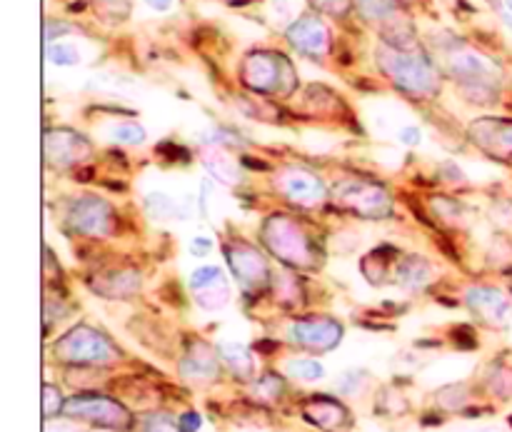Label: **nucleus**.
I'll return each mask as SVG.
<instances>
[{
  "label": "nucleus",
  "mask_w": 512,
  "mask_h": 432,
  "mask_svg": "<svg viewBox=\"0 0 512 432\" xmlns=\"http://www.w3.org/2000/svg\"><path fill=\"white\" fill-rule=\"evenodd\" d=\"M380 73L410 98H435L440 93V68L423 48H395L380 40L375 50Z\"/></svg>",
  "instance_id": "1"
},
{
  "label": "nucleus",
  "mask_w": 512,
  "mask_h": 432,
  "mask_svg": "<svg viewBox=\"0 0 512 432\" xmlns=\"http://www.w3.org/2000/svg\"><path fill=\"white\" fill-rule=\"evenodd\" d=\"M443 53L445 73L468 93L470 100H475V103H495L498 100L503 70L493 58L470 48V45L458 43V40L443 48Z\"/></svg>",
  "instance_id": "2"
},
{
  "label": "nucleus",
  "mask_w": 512,
  "mask_h": 432,
  "mask_svg": "<svg viewBox=\"0 0 512 432\" xmlns=\"http://www.w3.org/2000/svg\"><path fill=\"white\" fill-rule=\"evenodd\" d=\"M240 80L253 93L288 98L298 90V73L288 55L275 50H250L240 63Z\"/></svg>",
  "instance_id": "3"
},
{
  "label": "nucleus",
  "mask_w": 512,
  "mask_h": 432,
  "mask_svg": "<svg viewBox=\"0 0 512 432\" xmlns=\"http://www.w3.org/2000/svg\"><path fill=\"white\" fill-rule=\"evenodd\" d=\"M353 10L365 25L378 30L380 40L395 48H418V30L403 0H353Z\"/></svg>",
  "instance_id": "4"
},
{
  "label": "nucleus",
  "mask_w": 512,
  "mask_h": 432,
  "mask_svg": "<svg viewBox=\"0 0 512 432\" xmlns=\"http://www.w3.org/2000/svg\"><path fill=\"white\" fill-rule=\"evenodd\" d=\"M55 358L68 365L88 368V365H110L118 360V350L103 333L88 325H78L55 343Z\"/></svg>",
  "instance_id": "5"
},
{
  "label": "nucleus",
  "mask_w": 512,
  "mask_h": 432,
  "mask_svg": "<svg viewBox=\"0 0 512 432\" xmlns=\"http://www.w3.org/2000/svg\"><path fill=\"white\" fill-rule=\"evenodd\" d=\"M263 240L270 253L283 263L298 265V268H313L315 265L310 238L295 220L283 218V215L268 218L263 225Z\"/></svg>",
  "instance_id": "6"
},
{
  "label": "nucleus",
  "mask_w": 512,
  "mask_h": 432,
  "mask_svg": "<svg viewBox=\"0 0 512 432\" xmlns=\"http://www.w3.org/2000/svg\"><path fill=\"white\" fill-rule=\"evenodd\" d=\"M333 200L338 208L358 215V218H390L393 213V198L388 190L368 180H345L333 190Z\"/></svg>",
  "instance_id": "7"
},
{
  "label": "nucleus",
  "mask_w": 512,
  "mask_h": 432,
  "mask_svg": "<svg viewBox=\"0 0 512 432\" xmlns=\"http://www.w3.org/2000/svg\"><path fill=\"white\" fill-rule=\"evenodd\" d=\"M285 38H288L290 48L295 53L305 55L310 60H325L333 50V33H330L328 23H325V15L308 10V13H300L293 23L285 28Z\"/></svg>",
  "instance_id": "8"
},
{
  "label": "nucleus",
  "mask_w": 512,
  "mask_h": 432,
  "mask_svg": "<svg viewBox=\"0 0 512 432\" xmlns=\"http://www.w3.org/2000/svg\"><path fill=\"white\" fill-rule=\"evenodd\" d=\"M63 413L68 418L85 420V423L108 430H130L133 425V415L128 413V408H123L118 400L103 398V395H75L65 403Z\"/></svg>",
  "instance_id": "9"
},
{
  "label": "nucleus",
  "mask_w": 512,
  "mask_h": 432,
  "mask_svg": "<svg viewBox=\"0 0 512 432\" xmlns=\"http://www.w3.org/2000/svg\"><path fill=\"white\" fill-rule=\"evenodd\" d=\"M65 223L70 230L80 235H90V238H105L113 233V208L100 198H78L70 203Z\"/></svg>",
  "instance_id": "10"
},
{
  "label": "nucleus",
  "mask_w": 512,
  "mask_h": 432,
  "mask_svg": "<svg viewBox=\"0 0 512 432\" xmlns=\"http://www.w3.org/2000/svg\"><path fill=\"white\" fill-rule=\"evenodd\" d=\"M290 340L310 353H330L343 340V325L330 318L298 320L290 325Z\"/></svg>",
  "instance_id": "11"
},
{
  "label": "nucleus",
  "mask_w": 512,
  "mask_h": 432,
  "mask_svg": "<svg viewBox=\"0 0 512 432\" xmlns=\"http://www.w3.org/2000/svg\"><path fill=\"white\" fill-rule=\"evenodd\" d=\"M280 193L285 195L293 203L303 205V208H315L325 200V185L323 180L315 173L303 168H285L283 173H278L275 178Z\"/></svg>",
  "instance_id": "12"
},
{
  "label": "nucleus",
  "mask_w": 512,
  "mask_h": 432,
  "mask_svg": "<svg viewBox=\"0 0 512 432\" xmlns=\"http://www.w3.org/2000/svg\"><path fill=\"white\" fill-rule=\"evenodd\" d=\"M228 263L233 268L235 278L245 290H263L270 280L268 263L255 248L245 243H235L228 248Z\"/></svg>",
  "instance_id": "13"
},
{
  "label": "nucleus",
  "mask_w": 512,
  "mask_h": 432,
  "mask_svg": "<svg viewBox=\"0 0 512 432\" xmlns=\"http://www.w3.org/2000/svg\"><path fill=\"white\" fill-rule=\"evenodd\" d=\"M88 155V140L80 138L73 130H48L45 133V158L55 168H70L75 163H83Z\"/></svg>",
  "instance_id": "14"
},
{
  "label": "nucleus",
  "mask_w": 512,
  "mask_h": 432,
  "mask_svg": "<svg viewBox=\"0 0 512 432\" xmlns=\"http://www.w3.org/2000/svg\"><path fill=\"white\" fill-rule=\"evenodd\" d=\"M475 143L483 150H488L495 158H508L512 155V123L508 120H478L470 128Z\"/></svg>",
  "instance_id": "15"
},
{
  "label": "nucleus",
  "mask_w": 512,
  "mask_h": 432,
  "mask_svg": "<svg viewBox=\"0 0 512 432\" xmlns=\"http://www.w3.org/2000/svg\"><path fill=\"white\" fill-rule=\"evenodd\" d=\"M468 308L488 325H503L510 318V300L495 288L468 290Z\"/></svg>",
  "instance_id": "16"
},
{
  "label": "nucleus",
  "mask_w": 512,
  "mask_h": 432,
  "mask_svg": "<svg viewBox=\"0 0 512 432\" xmlns=\"http://www.w3.org/2000/svg\"><path fill=\"white\" fill-rule=\"evenodd\" d=\"M180 373L188 380H215L220 373V355L205 343H190L185 358L180 360Z\"/></svg>",
  "instance_id": "17"
},
{
  "label": "nucleus",
  "mask_w": 512,
  "mask_h": 432,
  "mask_svg": "<svg viewBox=\"0 0 512 432\" xmlns=\"http://www.w3.org/2000/svg\"><path fill=\"white\" fill-rule=\"evenodd\" d=\"M303 415L310 425H315V428L325 432H335L345 428V423H348V410H345L338 400L330 398L308 400L303 408Z\"/></svg>",
  "instance_id": "18"
},
{
  "label": "nucleus",
  "mask_w": 512,
  "mask_h": 432,
  "mask_svg": "<svg viewBox=\"0 0 512 432\" xmlns=\"http://www.w3.org/2000/svg\"><path fill=\"white\" fill-rule=\"evenodd\" d=\"M93 290L103 298H130L140 290V275L133 270L125 273H105L98 280H93Z\"/></svg>",
  "instance_id": "19"
},
{
  "label": "nucleus",
  "mask_w": 512,
  "mask_h": 432,
  "mask_svg": "<svg viewBox=\"0 0 512 432\" xmlns=\"http://www.w3.org/2000/svg\"><path fill=\"white\" fill-rule=\"evenodd\" d=\"M218 355H220V360H223V363L233 370L235 378L248 380L250 375H253V370H255L253 355H250V350L245 348V345L230 343L228 340V343L218 345Z\"/></svg>",
  "instance_id": "20"
},
{
  "label": "nucleus",
  "mask_w": 512,
  "mask_h": 432,
  "mask_svg": "<svg viewBox=\"0 0 512 432\" xmlns=\"http://www.w3.org/2000/svg\"><path fill=\"white\" fill-rule=\"evenodd\" d=\"M398 283L413 290L425 288L430 283V265L420 260L418 255H408L398 263Z\"/></svg>",
  "instance_id": "21"
},
{
  "label": "nucleus",
  "mask_w": 512,
  "mask_h": 432,
  "mask_svg": "<svg viewBox=\"0 0 512 432\" xmlns=\"http://www.w3.org/2000/svg\"><path fill=\"white\" fill-rule=\"evenodd\" d=\"M205 168H208L210 175H215L220 183L225 185L238 183V165H235V160L230 158L223 148H213L205 153Z\"/></svg>",
  "instance_id": "22"
},
{
  "label": "nucleus",
  "mask_w": 512,
  "mask_h": 432,
  "mask_svg": "<svg viewBox=\"0 0 512 432\" xmlns=\"http://www.w3.org/2000/svg\"><path fill=\"white\" fill-rule=\"evenodd\" d=\"M228 300H230V290L228 285H225V280H220V283L215 285H208V288L195 290V303H198L203 310H220L228 305Z\"/></svg>",
  "instance_id": "23"
},
{
  "label": "nucleus",
  "mask_w": 512,
  "mask_h": 432,
  "mask_svg": "<svg viewBox=\"0 0 512 432\" xmlns=\"http://www.w3.org/2000/svg\"><path fill=\"white\" fill-rule=\"evenodd\" d=\"M48 63L58 65V68H70V65H78L80 63V50L75 48L73 43H65V40H53L48 43Z\"/></svg>",
  "instance_id": "24"
},
{
  "label": "nucleus",
  "mask_w": 512,
  "mask_h": 432,
  "mask_svg": "<svg viewBox=\"0 0 512 432\" xmlns=\"http://www.w3.org/2000/svg\"><path fill=\"white\" fill-rule=\"evenodd\" d=\"M93 8L98 10L100 18L110 20V23H120L133 10V0H93Z\"/></svg>",
  "instance_id": "25"
},
{
  "label": "nucleus",
  "mask_w": 512,
  "mask_h": 432,
  "mask_svg": "<svg viewBox=\"0 0 512 432\" xmlns=\"http://www.w3.org/2000/svg\"><path fill=\"white\" fill-rule=\"evenodd\" d=\"M305 3L325 18H348L353 13V0H305Z\"/></svg>",
  "instance_id": "26"
},
{
  "label": "nucleus",
  "mask_w": 512,
  "mask_h": 432,
  "mask_svg": "<svg viewBox=\"0 0 512 432\" xmlns=\"http://www.w3.org/2000/svg\"><path fill=\"white\" fill-rule=\"evenodd\" d=\"M253 395L258 400H263V403H273V400H278L280 395H283V380L275 373H265L263 378L253 385Z\"/></svg>",
  "instance_id": "27"
},
{
  "label": "nucleus",
  "mask_w": 512,
  "mask_h": 432,
  "mask_svg": "<svg viewBox=\"0 0 512 432\" xmlns=\"http://www.w3.org/2000/svg\"><path fill=\"white\" fill-rule=\"evenodd\" d=\"M285 370H288L290 378H295V380H320L325 375L323 365L315 363V360H308V358L290 360L288 368Z\"/></svg>",
  "instance_id": "28"
},
{
  "label": "nucleus",
  "mask_w": 512,
  "mask_h": 432,
  "mask_svg": "<svg viewBox=\"0 0 512 432\" xmlns=\"http://www.w3.org/2000/svg\"><path fill=\"white\" fill-rule=\"evenodd\" d=\"M140 432H183V428L168 413H148L140 420Z\"/></svg>",
  "instance_id": "29"
},
{
  "label": "nucleus",
  "mask_w": 512,
  "mask_h": 432,
  "mask_svg": "<svg viewBox=\"0 0 512 432\" xmlns=\"http://www.w3.org/2000/svg\"><path fill=\"white\" fill-rule=\"evenodd\" d=\"M438 403L440 408L455 413V410L465 408V403H468V388H465V385H450V388H443L438 393Z\"/></svg>",
  "instance_id": "30"
},
{
  "label": "nucleus",
  "mask_w": 512,
  "mask_h": 432,
  "mask_svg": "<svg viewBox=\"0 0 512 432\" xmlns=\"http://www.w3.org/2000/svg\"><path fill=\"white\" fill-rule=\"evenodd\" d=\"M145 208L153 218H173L175 215V200L168 198L165 193H150L145 200Z\"/></svg>",
  "instance_id": "31"
},
{
  "label": "nucleus",
  "mask_w": 512,
  "mask_h": 432,
  "mask_svg": "<svg viewBox=\"0 0 512 432\" xmlns=\"http://www.w3.org/2000/svg\"><path fill=\"white\" fill-rule=\"evenodd\" d=\"M113 140L123 145H140L145 140V130L135 123H123L113 128Z\"/></svg>",
  "instance_id": "32"
},
{
  "label": "nucleus",
  "mask_w": 512,
  "mask_h": 432,
  "mask_svg": "<svg viewBox=\"0 0 512 432\" xmlns=\"http://www.w3.org/2000/svg\"><path fill=\"white\" fill-rule=\"evenodd\" d=\"M408 400L403 395L393 393V390H385L383 395H378V410L388 415H400V413H408Z\"/></svg>",
  "instance_id": "33"
},
{
  "label": "nucleus",
  "mask_w": 512,
  "mask_h": 432,
  "mask_svg": "<svg viewBox=\"0 0 512 432\" xmlns=\"http://www.w3.org/2000/svg\"><path fill=\"white\" fill-rule=\"evenodd\" d=\"M223 280V273H220V268H215V265H203V268H198L193 273V278H190V288L193 290H200V288H208V285H215Z\"/></svg>",
  "instance_id": "34"
},
{
  "label": "nucleus",
  "mask_w": 512,
  "mask_h": 432,
  "mask_svg": "<svg viewBox=\"0 0 512 432\" xmlns=\"http://www.w3.org/2000/svg\"><path fill=\"white\" fill-rule=\"evenodd\" d=\"M490 390H493L498 398H512V370L498 368L490 375Z\"/></svg>",
  "instance_id": "35"
},
{
  "label": "nucleus",
  "mask_w": 512,
  "mask_h": 432,
  "mask_svg": "<svg viewBox=\"0 0 512 432\" xmlns=\"http://www.w3.org/2000/svg\"><path fill=\"white\" fill-rule=\"evenodd\" d=\"M43 400H45L43 410H45V418H48V420H53L55 415L63 413V408H65L63 395H60V390L55 388V385H50V383L45 385V388H43Z\"/></svg>",
  "instance_id": "36"
},
{
  "label": "nucleus",
  "mask_w": 512,
  "mask_h": 432,
  "mask_svg": "<svg viewBox=\"0 0 512 432\" xmlns=\"http://www.w3.org/2000/svg\"><path fill=\"white\" fill-rule=\"evenodd\" d=\"M365 380H368V375L358 373V370L340 375V378H338V393L340 395H358L360 390L365 388Z\"/></svg>",
  "instance_id": "37"
},
{
  "label": "nucleus",
  "mask_w": 512,
  "mask_h": 432,
  "mask_svg": "<svg viewBox=\"0 0 512 432\" xmlns=\"http://www.w3.org/2000/svg\"><path fill=\"white\" fill-rule=\"evenodd\" d=\"M398 140L403 145H410V148H415V145H420V140H423V130L413 128V125H405V128L398 130Z\"/></svg>",
  "instance_id": "38"
},
{
  "label": "nucleus",
  "mask_w": 512,
  "mask_h": 432,
  "mask_svg": "<svg viewBox=\"0 0 512 432\" xmlns=\"http://www.w3.org/2000/svg\"><path fill=\"white\" fill-rule=\"evenodd\" d=\"M178 423H180V428H183V432H195V430H200V425H203V418H200L198 413H185V415H180Z\"/></svg>",
  "instance_id": "39"
},
{
  "label": "nucleus",
  "mask_w": 512,
  "mask_h": 432,
  "mask_svg": "<svg viewBox=\"0 0 512 432\" xmlns=\"http://www.w3.org/2000/svg\"><path fill=\"white\" fill-rule=\"evenodd\" d=\"M210 248H213V243L205 238H195L193 243H190V250H193V255H208Z\"/></svg>",
  "instance_id": "40"
},
{
  "label": "nucleus",
  "mask_w": 512,
  "mask_h": 432,
  "mask_svg": "<svg viewBox=\"0 0 512 432\" xmlns=\"http://www.w3.org/2000/svg\"><path fill=\"white\" fill-rule=\"evenodd\" d=\"M145 5H148L150 10H155V13H168L170 8H173L175 0H143Z\"/></svg>",
  "instance_id": "41"
},
{
  "label": "nucleus",
  "mask_w": 512,
  "mask_h": 432,
  "mask_svg": "<svg viewBox=\"0 0 512 432\" xmlns=\"http://www.w3.org/2000/svg\"><path fill=\"white\" fill-rule=\"evenodd\" d=\"M45 432H83V430H78L75 425H70V423H53V420H48Z\"/></svg>",
  "instance_id": "42"
},
{
  "label": "nucleus",
  "mask_w": 512,
  "mask_h": 432,
  "mask_svg": "<svg viewBox=\"0 0 512 432\" xmlns=\"http://www.w3.org/2000/svg\"><path fill=\"white\" fill-rule=\"evenodd\" d=\"M498 10H500V15H503L505 23H508L512 28V0H500Z\"/></svg>",
  "instance_id": "43"
},
{
  "label": "nucleus",
  "mask_w": 512,
  "mask_h": 432,
  "mask_svg": "<svg viewBox=\"0 0 512 432\" xmlns=\"http://www.w3.org/2000/svg\"><path fill=\"white\" fill-rule=\"evenodd\" d=\"M225 3H228V5H248V3H253V0H225Z\"/></svg>",
  "instance_id": "44"
},
{
  "label": "nucleus",
  "mask_w": 512,
  "mask_h": 432,
  "mask_svg": "<svg viewBox=\"0 0 512 432\" xmlns=\"http://www.w3.org/2000/svg\"><path fill=\"white\" fill-rule=\"evenodd\" d=\"M478 432H498V430H490V428H485V430H478Z\"/></svg>",
  "instance_id": "45"
},
{
  "label": "nucleus",
  "mask_w": 512,
  "mask_h": 432,
  "mask_svg": "<svg viewBox=\"0 0 512 432\" xmlns=\"http://www.w3.org/2000/svg\"><path fill=\"white\" fill-rule=\"evenodd\" d=\"M403 3H408V5H410V3H418V0H403Z\"/></svg>",
  "instance_id": "46"
},
{
  "label": "nucleus",
  "mask_w": 512,
  "mask_h": 432,
  "mask_svg": "<svg viewBox=\"0 0 512 432\" xmlns=\"http://www.w3.org/2000/svg\"><path fill=\"white\" fill-rule=\"evenodd\" d=\"M510 425H512V418H510Z\"/></svg>",
  "instance_id": "47"
}]
</instances>
